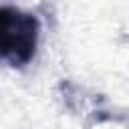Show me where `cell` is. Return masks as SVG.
Wrapping results in <instances>:
<instances>
[{
  "label": "cell",
  "mask_w": 129,
  "mask_h": 129,
  "mask_svg": "<svg viewBox=\"0 0 129 129\" xmlns=\"http://www.w3.org/2000/svg\"><path fill=\"white\" fill-rule=\"evenodd\" d=\"M2 52L8 62L14 67L26 64L36 46V20L28 14L10 12L4 8L2 12Z\"/></svg>",
  "instance_id": "cell-1"
}]
</instances>
